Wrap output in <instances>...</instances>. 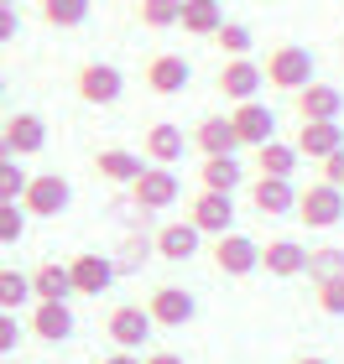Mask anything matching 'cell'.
Returning a JSON list of instances; mask_svg holds the SVG:
<instances>
[{
    "label": "cell",
    "mask_w": 344,
    "mask_h": 364,
    "mask_svg": "<svg viewBox=\"0 0 344 364\" xmlns=\"http://www.w3.org/2000/svg\"><path fill=\"white\" fill-rule=\"evenodd\" d=\"M261 73H266L271 89L298 94V89H308V84L318 78V63H313V53H308L303 42H271V47H266V63H261Z\"/></svg>",
    "instance_id": "1"
},
{
    "label": "cell",
    "mask_w": 344,
    "mask_h": 364,
    "mask_svg": "<svg viewBox=\"0 0 344 364\" xmlns=\"http://www.w3.org/2000/svg\"><path fill=\"white\" fill-rule=\"evenodd\" d=\"M68 203H73V182L63 172H37L21 193L26 219H58V213H68Z\"/></svg>",
    "instance_id": "2"
},
{
    "label": "cell",
    "mask_w": 344,
    "mask_h": 364,
    "mask_svg": "<svg viewBox=\"0 0 344 364\" xmlns=\"http://www.w3.org/2000/svg\"><path fill=\"white\" fill-rule=\"evenodd\" d=\"M298 219L308 229H334L344 219V188H334V182H308V188H298Z\"/></svg>",
    "instance_id": "3"
},
{
    "label": "cell",
    "mask_w": 344,
    "mask_h": 364,
    "mask_svg": "<svg viewBox=\"0 0 344 364\" xmlns=\"http://www.w3.org/2000/svg\"><path fill=\"white\" fill-rule=\"evenodd\" d=\"M152 312H146L141 302H120V307H110V318H105V338L115 343V349H146V338H152Z\"/></svg>",
    "instance_id": "4"
},
{
    "label": "cell",
    "mask_w": 344,
    "mask_h": 364,
    "mask_svg": "<svg viewBox=\"0 0 344 364\" xmlns=\"http://www.w3.org/2000/svg\"><path fill=\"white\" fill-rule=\"evenodd\" d=\"M177 198H183V182L172 177V167H152V161H146V172L130 182V203L141 213H162V208H172Z\"/></svg>",
    "instance_id": "5"
},
{
    "label": "cell",
    "mask_w": 344,
    "mask_h": 364,
    "mask_svg": "<svg viewBox=\"0 0 344 364\" xmlns=\"http://www.w3.org/2000/svg\"><path fill=\"white\" fill-rule=\"evenodd\" d=\"M214 271L219 276H251V271H261V245L251 240V235H240V229H229V235H219L214 240Z\"/></svg>",
    "instance_id": "6"
},
{
    "label": "cell",
    "mask_w": 344,
    "mask_h": 364,
    "mask_svg": "<svg viewBox=\"0 0 344 364\" xmlns=\"http://www.w3.org/2000/svg\"><path fill=\"white\" fill-rule=\"evenodd\" d=\"M188 224L199 229V235H229L235 229V193H209L199 188V198L188 203Z\"/></svg>",
    "instance_id": "7"
},
{
    "label": "cell",
    "mask_w": 344,
    "mask_h": 364,
    "mask_svg": "<svg viewBox=\"0 0 344 364\" xmlns=\"http://www.w3.org/2000/svg\"><path fill=\"white\" fill-rule=\"evenodd\" d=\"M73 89L84 105H115V99L125 94V73L115 68V63H84V68L73 73Z\"/></svg>",
    "instance_id": "8"
},
{
    "label": "cell",
    "mask_w": 344,
    "mask_h": 364,
    "mask_svg": "<svg viewBox=\"0 0 344 364\" xmlns=\"http://www.w3.org/2000/svg\"><path fill=\"white\" fill-rule=\"evenodd\" d=\"M229 125H235V141L245 146V151H256V146L276 141V114L261 105V99H245V105L229 109Z\"/></svg>",
    "instance_id": "9"
},
{
    "label": "cell",
    "mask_w": 344,
    "mask_h": 364,
    "mask_svg": "<svg viewBox=\"0 0 344 364\" xmlns=\"http://www.w3.org/2000/svg\"><path fill=\"white\" fill-rule=\"evenodd\" d=\"M261 84H266V73H261L256 58H224V63H219V78H214V89H219L224 99H235V105L256 99Z\"/></svg>",
    "instance_id": "10"
},
{
    "label": "cell",
    "mask_w": 344,
    "mask_h": 364,
    "mask_svg": "<svg viewBox=\"0 0 344 364\" xmlns=\"http://www.w3.org/2000/svg\"><path fill=\"white\" fill-rule=\"evenodd\" d=\"M188 146H193V141L183 136V125L157 120V125H146V136H141V156L152 161V167H172V161H183Z\"/></svg>",
    "instance_id": "11"
},
{
    "label": "cell",
    "mask_w": 344,
    "mask_h": 364,
    "mask_svg": "<svg viewBox=\"0 0 344 364\" xmlns=\"http://www.w3.org/2000/svg\"><path fill=\"white\" fill-rule=\"evenodd\" d=\"M188 78H193V68H188V58L183 53H157V58H146V73H141V84L152 89V94H183L188 89Z\"/></svg>",
    "instance_id": "12"
},
{
    "label": "cell",
    "mask_w": 344,
    "mask_h": 364,
    "mask_svg": "<svg viewBox=\"0 0 344 364\" xmlns=\"http://www.w3.org/2000/svg\"><path fill=\"white\" fill-rule=\"evenodd\" d=\"M292 146H298V156L323 161V156L344 151V125H339V120H303L298 136H292Z\"/></svg>",
    "instance_id": "13"
},
{
    "label": "cell",
    "mask_w": 344,
    "mask_h": 364,
    "mask_svg": "<svg viewBox=\"0 0 344 364\" xmlns=\"http://www.w3.org/2000/svg\"><path fill=\"white\" fill-rule=\"evenodd\" d=\"M68 276H73V296H100V291L115 287V260L84 250V255L68 260Z\"/></svg>",
    "instance_id": "14"
},
{
    "label": "cell",
    "mask_w": 344,
    "mask_h": 364,
    "mask_svg": "<svg viewBox=\"0 0 344 364\" xmlns=\"http://www.w3.org/2000/svg\"><path fill=\"white\" fill-rule=\"evenodd\" d=\"M146 312H152L157 328H183V323H193L199 302H193V291H183V287H157L146 296Z\"/></svg>",
    "instance_id": "15"
},
{
    "label": "cell",
    "mask_w": 344,
    "mask_h": 364,
    "mask_svg": "<svg viewBox=\"0 0 344 364\" xmlns=\"http://www.w3.org/2000/svg\"><path fill=\"white\" fill-rule=\"evenodd\" d=\"M292 109H298V120H339L344 114V89L339 84H308L292 94Z\"/></svg>",
    "instance_id": "16"
},
{
    "label": "cell",
    "mask_w": 344,
    "mask_h": 364,
    "mask_svg": "<svg viewBox=\"0 0 344 364\" xmlns=\"http://www.w3.org/2000/svg\"><path fill=\"white\" fill-rule=\"evenodd\" d=\"M193 151L199 156H240V141H235V125H229V114H204L199 125H193Z\"/></svg>",
    "instance_id": "17"
},
{
    "label": "cell",
    "mask_w": 344,
    "mask_h": 364,
    "mask_svg": "<svg viewBox=\"0 0 344 364\" xmlns=\"http://www.w3.org/2000/svg\"><path fill=\"white\" fill-rule=\"evenodd\" d=\"M251 208L266 213V219L298 213V188H292L287 177H256V182H251Z\"/></svg>",
    "instance_id": "18"
},
{
    "label": "cell",
    "mask_w": 344,
    "mask_h": 364,
    "mask_svg": "<svg viewBox=\"0 0 344 364\" xmlns=\"http://www.w3.org/2000/svg\"><path fill=\"white\" fill-rule=\"evenodd\" d=\"M261 271L276 276V281L308 276V250L298 240H266V245H261Z\"/></svg>",
    "instance_id": "19"
},
{
    "label": "cell",
    "mask_w": 344,
    "mask_h": 364,
    "mask_svg": "<svg viewBox=\"0 0 344 364\" xmlns=\"http://www.w3.org/2000/svg\"><path fill=\"white\" fill-rule=\"evenodd\" d=\"M152 245H157V255H162V260L183 266V260H193V255L204 250V235H199V229H193L188 219H177V224H162Z\"/></svg>",
    "instance_id": "20"
},
{
    "label": "cell",
    "mask_w": 344,
    "mask_h": 364,
    "mask_svg": "<svg viewBox=\"0 0 344 364\" xmlns=\"http://www.w3.org/2000/svg\"><path fill=\"white\" fill-rule=\"evenodd\" d=\"M6 141H11V156H16V161H21V156H37L42 146H47V125H42V114H31V109L11 114V120H6Z\"/></svg>",
    "instance_id": "21"
},
{
    "label": "cell",
    "mask_w": 344,
    "mask_h": 364,
    "mask_svg": "<svg viewBox=\"0 0 344 364\" xmlns=\"http://www.w3.org/2000/svg\"><path fill=\"white\" fill-rule=\"evenodd\" d=\"M73 307L68 302H37L31 307V333H37L42 343H63V338H73Z\"/></svg>",
    "instance_id": "22"
},
{
    "label": "cell",
    "mask_w": 344,
    "mask_h": 364,
    "mask_svg": "<svg viewBox=\"0 0 344 364\" xmlns=\"http://www.w3.org/2000/svg\"><path fill=\"white\" fill-rule=\"evenodd\" d=\"M94 172L105 182H115V188H130V182L146 172V161L136 151H125V146H105V151H94Z\"/></svg>",
    "instance_id": "23"
},
{
    "label": "cell",
    "mask_w": 344,
    "mask_h": 364,
    "mask_svg": "<svg viewBox=\"0 0 344 364\" xmlns=\"http://www.w3.org/2000/svg\"><path fill=\"white\" fill-rule=\"evenodd\" d=\"M177 26H183L188 37H199V42H214V31L224 26V6L219 0H183Z\"/></svg>",
    "instance_id": "24"
},
{
    "label": "cell",
    "mask_w": 344,
    "mask_h": 364,
    "mask_svg": "<svg viewBox=\"0 0 344 364\" xmlns=\"http://www.w3.org/2000/svg\"><path fill=\"white\" fill-rule=\"evenodd\" d=\"M73 296V276L68 266H58V260H42L37 271H31V302H68Z\"/></svg>",
    "instance_id": "25"
},
{
    "label": "cell",
    "mask_w": 344,
    "mask_h": 364,
    "mask_svg": "<svg viewBox=\"0 0 344 364\" xmlns=\"http://www.w3.org/2000/svg\"><path fill=\"white\" fill-rule=\"evenodd\" d=\"M199 182L209 193H235V188H245V161L240 156H204Z\"/></svg>",
    "instance_id": "26"
},
{
    "label": "cell",
    "mask_w": 344,
    "mask_h": 364,
    "mask_svg": "<svg viewBox=\"0 0 344 364\" xmlns=\"http://www.w3.org/2000/svg\"><path fill=\"white\" fill-rule=\"evenodd\" d=\"M298 146L292 141H266V146H256V177H287L292 182V172H298Z\"/></svg>",
    "instance_id": "27"
},
{
    "label": "cell",
    "mask_w": 344,
    "mask_h": 364,
    "mask_svg": "<svg viewBox=\"0 0 344 364\" xmlns=\"http://www.w3.org/2000/svg\"><path fill=\"white\" fill-rule=\"evenodd\" d=\"M37 11H42V21L58 26V31H73V26L89 21V0H42Z\"/></svg>",
    "instance_id": "28"
},
{
    "label": "cell",
    "mask_w": 344,
    "mask_h": 364,
    "mask_svg": "<svg viewBox=\"0 0 344 364\" xmlns=\"http://www.w3.org/2000/svg\"><path fill=\"white\" fill-rule=\"evenodd\" d=\"M136 16H141V26H146V31H172V26H177V16H183V0H141Z\"/></svg>",
    "instance_id": "29"
},
{
    "label": "cell",
    "mask_w": 344,
    "mask_h": 364,
    "mask_svg": "<svg viewBox=\"0 0 344 364\" xmlns=\"http://www.w3.org/2000/svg\"><path fill=\"white\" fill-rule=\"evenodd\" d=\"M152 255H157V245L146 240V235H125V240H120V255H110V260H115V276H125V271H141Z\"/></svg>",
    "instance_id": "30"
},
{
    "label": "cell",
    "mask_w": 344,
    "mask_h": 364,
    "mask_svg": "<svg viewBox=\"0 0 344 364\" xmlns=\"http://www.w3.org/2000/svg\"><path fill=\"white\" fill-rule=\"evenodd\" d=\"M214 47H219L224 58H251L256 37H251V26H245V21H224V26L214 31Z\"/></svg>",
    "instance_id": "31"
},
{
    "label": "cell",
    "mask_w": 344,
    "mask_h": 364,
    "mask_svg": "<svg viewBox=\"0 0 344 364\" xmlns=\"http://www.w3.org/2000/svg\"><path fill=\"white\" fill-rule=\"evenodd\" d=\"M329 276H344V250L339 245H323V250H308V281H329Z\"/></svg>",
    "instance_id": "32"
},
{
    "label": "cell",
    "mask_w": 344,
    "mask_h": 364,
    "mask_svg": "<svg viewBox=\"0 0 344 364\" xmlns=\"http://www.w3.org/2000/svg\"><path fill=\"white\" fill-rule=\"evenodd\" d=\"M31 302V276L21 271H0V312H16Z\"/></svg>",
    "instance_id": "33"
},
{
    "label": "cell",
    "mask_w": 344,
    "mask_h": 364,
    "mask_svg": "<svg viewBox=\"0 0 344 364\" xmlns=\"http://www.w3.org/2000/svg\"><path fill=\"white\" fill-rule=\"evenodd\" d=\"M26 182H31V172H26V167H16V156H11V161H0V203H21Z\"/></svg>",
    "instance_id": "34"
},
{
    "label": "cell",
    "mask_w": 344,
    "mask_h": 364,
    "mask_svg": "<svg viewBox=\"0 0 344 364\" xmlns=\"http://www.w3.org/2000/svg\"><path fill=\"white\" fill-rule=\"evenodd\" d=\"M313 296H318V312H329V318H344V276L318 281V287H313Z\"/></svg>",
    "instance_id": "35"
},
{
    "label": "cell",
    "mask_w": 344,
    "mask_h": 364,
    "mask_svg": "<svg viewBox=\"0 0 344 364\" xmlns=\"http://www.w3.org/2000/svg\"><path fill=\"white\" fill-rule=\"evenodd\" d=\"M26 235V208L21 203H0V245H16Z\"/></svg>",
    "instance_id": "36"
},
{
    "label": "cell",
    "mask_w": 344,
    "mask_h": 364,
    "mask_svg": "<svg viewBox=\"0 0 344 364\" xmlns=\"http://www.w3.org/2000/svg\"><path fill=\"white\" fill-rule=\"evenodd\" d=\"M16 343H21V323H16V312H0V354H11Z\"/></svg>",
    "instance_id": "37"
},
{
    "label": "cell",
    "mask_w": 344,
    "mask_h": 364,
    "mask_svg": "<svg viewBox=\"0 0 344 364\" xmlns=\"http://www.w3.org/2000/svg\"><path fill=\"white\" fill-rule=\"evenodd\" d=\"M21 37V16H16V6H0V47Z\"/></svg>",
    "instance_id": "38"
},
{
    "label": "cell",
    "mask_w": 344,
    "mask_h": 364,
    "mask_svg": "<svg viewBox=\"0 0 344 364\" xmlns=\"http://www.w3.org/2000/svg\"><path fill=\"white\" fill-rule=\"evenodd\" d=\"M318 177H323V182H334V188H344V151L323 156V161H318Z\"/></svg>",
    "instance_id": "39"
},
{
    "label": "cell",
    "mask_w": 344,
    "mask_h": 364,
    "mask_svg": "<svg viewBox=\"0 0 344 364\" xmlns=\"http://www.w3.org/2000/svg\"><path fill=\"white\" fill-rule=\"evenodd\" d=\"M141 364H183V354H172V349H152Z\"/></svg>",
    "instance_id": "40"
},
{
    "label": "cell",
    "mask_w": 344,
    "mask_h": 364,
    "mask_svg": "<svg viewBox=\"0 0 344 364\" xmlns=\"http://www.w3.org/2000/svg\"><path fill=\"white\" fill-rule=\"evenodd\" d=\"M100 364H141V354H130V349H115V354H105Z\"/></svg>",
    "instance_id": "41"
},
{
    "label": "cell",
    "mask_w": 344,
    "mask_h": 364,
    "mask_svg": "<svg viewBox=\"0 0 344 364\" xmlns=\"http://www.w3.org/2000/svg\"><path fill=\"white\" fill-rule=\"evenodd\" d=\"M292 364H329L323 354H303V359H292Z\"/></svg>",
    "instance_id": "42"
},
{
    "label": "cell",
    "mask_w": 344,
    "mask_h": 364,
    "mask_svg": "<svg viewBox=\"0 0 344 364\" xmlns=\"http://www.w3.org/2000/svg\"><path fill=\"white\" fill-rule=\"evenodd\" d=\"M0 161H11V141H6V130H0Z\"/></svg>",
    "instance_id": "43"
},
{
    "label": "cell",
    "mask_w": 344,
    "mask_h": 364,
    "mask_svg": "<svg viewBox=\"0 0 344 364\" xmlns=\"http://www.w3.org/2000/svg\"><path fill=\"white\" fill-rule=\"evenodd\" d=\"M0 94H6V73H0Z\"/></svg>",
    "instance_id": "44"
},
{
    "label": "cell",
    "mask_w": 344,
    "mask_h": 364,
    "mask_svg": "<svg viewBox=\"0 0 344 364\" xmlns=\"http://www.w3.org/2000/svg\"><path fill=\"white\" fill-rule=\"evenodd\" d=\"M0 6H16V0H0Z\"/></svg>",
    "instance_id": "45"
}]
</instances>
